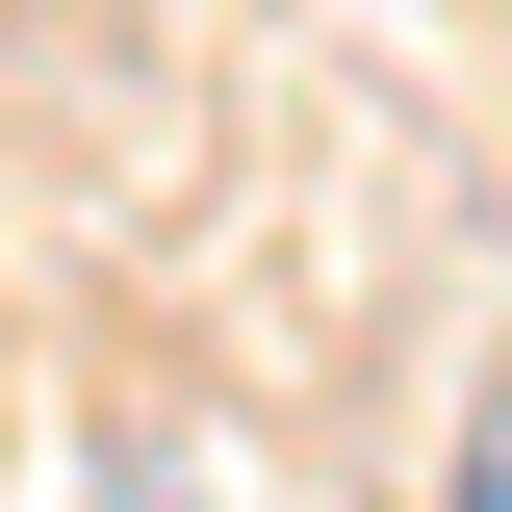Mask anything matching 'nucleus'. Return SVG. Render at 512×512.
<instances>
[{"mask_svg": "<svg viewBox=\"0 0 512 512\" xmlns=\"http://www.w3.org/2000/svg\"><path fill=\"white\" fill-rule=\"evenodd\" d=\"M436 512H512V384L461 410V461H436Z\"/></svg>", "mask_w": 512, "mask_h": 512, "instance_id": "nucleus-1", "label": "nucleus"}, {"mask_svg": "<svg viewBox=\"0 0 512 512\" xmlns=\"http://www.w3.org/2000/svg\"><path fill=\"white\" fill-rule=\"evenodd\" d=\"M103 512H180V461H154V436H128V461H103Z\"/></svg>", "mask_w": 512, "mask_h": 512, "instance_id": "nucleus-2", "label": "nucleus"}]
</instances>
